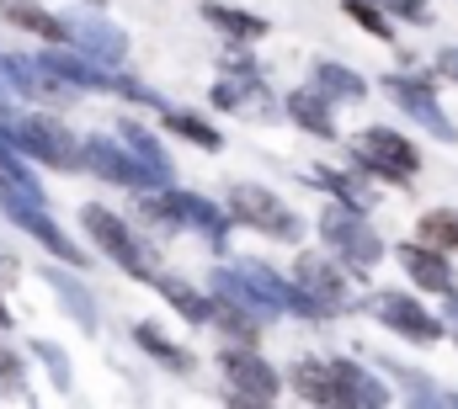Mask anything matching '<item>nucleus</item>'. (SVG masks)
Masks as SVG:
<instances>
[{"instance_id": "393cba45", "label": "nucleus", "mask_w": 458, "mask_h": 409, "mask_svg": "<svg viewBox=\"0 0 458 409\" xmlns=\"http://www.w3.org/2000/svg\"><path fill=\"white\" fill-rule=\"evenodd\" d=\"M342 11L352 16V21H362V27H368L378 43H394V27H389V16H384L373 0H342Z\"/></svg>"}, {"instance_id": "412c9836", "label": "nucleus", "mask_w": 458, "mask_h": 409, "mask_svg": "<svg viewBox=\"0 0 458 409\" xmlns=\"http://www.w3.org/2000/svg\"><path fill=\"white\" fill-rule=\"evenodd\" d=\"M70 43H81L91 59H102V64H113L117 54H123V38L107 32V27H70Z\"/></svg>"}, {"instance_id": "a211bd4d", "label": "nucleus", "mask_w": 458, "mask_h": 409, "mask_svg": "<svg viewBox=\"0 0 458 409\" xmlns=\"http://www.w3.org/2000/svg\"><path fill=\"white\" fill-rule=\"evenodd\" d=\"M133 340H139V346H144V351H149L155 362H165L171 372H182V378H187V372L198 367V362H192V351H182V346H171V340H165V335H160L155 324H133Z\"/></svg>"}, {"instance_id": "aec40b11", "label": "nucleus", "mask_w": 458, "mask_h": 409, "mask_svg": "<svg viewBox=\"0 0 458 409\" xmlns=\"http://www.w3.org/2000/svg\"><path fill=\"white\" fill-rule=\"evenodd\" d=\"M416 239H427V245H437V250H458V207H432V213H421V223H416Z\"/></svg>"}, {"instance_id": "c756f323", "label": "nucleus", "mask_w": 458, "mask_h": 409, "mask_svg": "<svg viewBox=\"0 0 458 409\" xmlns=\"http://www.w3.org/2000/svg\"><path fill=\"white\" fill-rule=\"evenodd\" d=\"M0 324H11V313H5V304H0Z\"/></svg>"}, {"instance_id": "6ab92c4d", "label": "nucleus", "mask_w": 458, "mask_h": 409, "mask_svg": "<svg viewBox=\"0 0 458 409\" xmlns=\"http://www.w3.org/2000/svg\"><path fill=\"white\" fill-rule=\"evenodd\" d=\"M315 86H320L331 102H357V96H368V86H362L346 64H331V59H320V64H315Z\"/></svg>"}, {"instance_id": "9d476101", "label": "nucleus", "mask_w": 458, "mask_h": 409, "mask_svg": "<svg viewBox=\"0 0 458 409\" xmlns=\"http://www.w3.org/2000/svg\"><path fill=\"white\" fill-rule=\"evenodd\" d=\"M293 282L315 298V304L326 308V313H336L346 308V271L336 266V255H320V250H304L299 261H293Z\"/></svg>"}, {"instance_id": "f257e3e1", "label": "nucleus", "mask_w": 458, "mask_h": 409, "mask_svg": "<svg viewBox=\"0 0 458 409\" xmlns=\"http://www.w3.org/2000/svg\"><path fill=\"white\" fill-rule=\"evenodd\" d=\"M352 165H357L362 176H373V181L405 187V181H416V171H421V149H416L405 133H394V128H362V133L352 138Z\"/></svg>"}, {"instance_id": "ddd939ff", "label": "nucleus", "mask_w": 458, "mask_h": 409, "mask_svg": "<svg viewBox=\"0 0 458 409\" xmlns=\"http://www.w3.org/2000/svg\"><path fill=\"white\" fill-rule=\"evenodd\" d=\"M288 117H293L299 128H310L315 138H336V117H331V96H326L320 86H304V91H293V96H288Z\"/></svg>"}, {"instance_id": "7ed1b4c3", "label": "nucleus", "mask_w": 458, "mask_h": 409, "mask_svg": "<svg viewBox=\"0 0 458 409\" xmlns=\"http://www.w3.org/2000/svg\"><path fill=\"white\" fill-rule=\"evenodd\" d=\"M320 234H326V245L336 250V261H346L352 271H368V266L384 261V239L373 234V223L362 218V207L331 203L320 213Z\"/></svg>"}, {"instance_id": "4be33fe9", "label": "nucleus", "mask_w": 458, "mask_h": 409, "mask_svg": "<svg viewBox=\"0 0 458 409\" xmlns=\"http://www.w3.org/2000/svg\"><path fill=\"white\" fill-rule=\"evenodd\" d=\"M160 122H165L171 133H182V138H192L198 149H219V144H225V138H219V128H208L203 117H187V112H165Z\"/></svg>"}, {"instance_id": "1a4fd4ad", "label": "nucleus", "mask_w": 458, "mask_h": 409, "mask_svg": "<svg viewBox=\"0 0 458 409\" xmlns=\"http://www.w3.org/2000/svg\"><path fill=\"white\" fill-rule=\"evenodd\" d=\"M81 165H91L97 176H107L117 187H171L149 160H128L117 144H107V138H86V144H81Z\"/></svg>"}, {"instance_id": "5701e85b", "label": "nucleus", "mask_w": 458, "mask_h": 409, "mask_svg": "<svg viewBox=\"0 0 458 409\" xmlns=\"http://www.w3.org/2000/svg\"><path fill=\"white\" fill-rule=\"evenodd\" d=\"M389 372L411 388V399H421V405H458V394H448V388H437V383H427V372H411V367H394L389 362Z\"/></svg>"}, {"instance_id": "20e7f679", "label": "nucleus", "mask_w": 458, "mask_h": 409, "mask_svg": "<svg viewBox=\"0 0 458 409\" xmlns=\"http://www.w3.org/2000/svg\"><path fill=\"white\" fill-rule=\"evenodd\" d=\"M229 218L245 223V229H256V234H267V239H283V245H293V239L304 234V218H299L293 207L283 203L277 192L250 187V181L229 187Z\"/></svg>"}, {"instance_id": "4468645a", "label": "nucleus", "mask_w": 458, "mask_h": 409, "mask_svg": "<svg viewBox=\"0 0 458 409\" xmlns=\"http://www.w3.org/2000/svg\"><path fill=\"white\" fill-rule=\"evenodd\" d=\"M0 16L5 21H16V27H27L32 38H43V43H70V21H59V16H48L43 5H32V0H0Z\"/></svg>"}, {"instance_id": "bb28decb", "label": "nucleus", "mask_w": 458, "mask_h": 409, "mask_svg": "<svg viewBox=\"0 0 458 409\" xmlns=\"http://www.w3.org/2000/svg\"><path fill=\"white\" fill-rule=\"evenodd\" d=\"M437 75H443V80H454V86H458V43H448V48H437Z\"/></svg>"}, {"instance_id": "9b49d317", "label": "nucleus", "mask_w": 458, "mask_h": 409, "mask_svg": "<svg viewBox=\"0 0 458 409\" xmlns=\"http://www.w3.org/2000/svg\"><path fill=\"white\" fill-rule=\"evenodd\" d=\"M394 255H400L405 277H411L421 293H437V298H443V293H454V288H458L448 250H437V245H427V239H411V245H400Z\"/></svg>"}, {"instance_id": "f03ea898", "label": "nucleus", "mask_w": 458, "mask_h": 409, "mask_svg": "<svg viewBox=\"0 0 458 409\" xmlns=\"http://www.w3.org/2000/svg\"><path fill=\"white\" fill-rule=\"evenodd\" d=\"M81 223H86V234L97 239V250H102L107 261H117L128 277H144V282H155V271H160V266H155L149 245H144V239H139V234H133V229L117 218V213H107L102 203H86V207H81Z\"/></svg>"}, {"instance_id": "6e6552de", "label": "nucleus", "mask_w": 458, "mask_h": 409, "mask_svg": "<svg viewBox=\"0 0 458 409\" xmlns=\"http://www.w3.org/2000/svg\"><path fill=\"white\" fill-rule=\"evenodd\" d=\"M373 313H378V324L384 330H394V335H405V340H416V346H437L448 330H443V319L437 313H427V308L416 304L411 293H373Z\"/></svg>"}, {"instance_id": "2eb2a0df", "label": "nucleus", "mask_w": 458, "mask_h": 409, "mask_svg": "<svg viewBox=\"0 0 458 409\" xmlns=\"http://www.w3.org/2000/svg\"><path fill=\"white\" fill-rule=\"evenodd\" d=\"M203 21L219 27L229 43H256V38H267V16H256V11H234V5H219V0H203Z\"/></svg>"}, {"instance_id": "39448f33", "label": "nucleus", "mask_w": 458, "mask_h": 409, "mask_svg": "<svg viewBox=\"0 0 458 409\" xmlns=\"http://www.w3.org/2000/svg\"><path fill=\"white\" fill-rule=\"evenodd\" d=\"M5 128H11V138H16V149H21V154H38V165L81 171V144H75V133H70L59 117L38 112V117H11Z\"/></svg>"}, {"instance_id": "a878e982", "label": "nucleus", "mask_w": 458, "mask_h": 409, "mask_svg": "<svg viewBox=\"0 0 458 409\" xmlns=\"http://www.w3.org/2000/svg\"><path fill=\"white\" fill-rule=\"evenodd\" d=\"M0 399H27V367L5 346H0Z\"/></svg>"}, {"instance_id": "b1692460", "label": "nucleus", "mask_w": 458, "mask_h": 409, "mask_svg": "<svg viewBox=\"0 0 458 409\" xmlns=\"http://www.w3.org/2000/svg\"><path fill=\"white\" fill-rule=\"evenodd\" d=\"M123 138H128V144L139 149V160H149V165H155V171H160V176L171 181V154H165V149H160V144H155V138H149V133H144L139 122H128V117H123Z\"/></svg>"}, {"instance_id": "423d86ee", "label": "nucleus", "mask_w": 458, "mask_h": 409, "mask_svg": "<svg viewBox=\"0 0 458 409\" xmlns=\"http://www.w3.org/2000/svg\"><path fill=\"white\" fill-rule=\"evenodd\" d=\"M219 372H225V394L234 405H272V399H283V378L256 356V346L219 351Z\"/></svg>"}, {"instance_id": "c85d7f7f", "label": "nucleus", "mask_w": 458, "mask_h": 409, "mask_svg": "<svg viewBox=\"0 0 458 409\" xmlns=\"http://www.w3.org/2000/svg\"><path fill=\"white\" fill-rule=\"evenodd\" d=\"M443 313L458 324V288H454V293H443Z\"/></svg>"}, {"instance_id": "f3484780", "label": "nucleus", "mask_w": 458, "mask_h": 409, "mask_svg": "<svg viewBox=\"0 0 458 409\" xmlns=\"http://www.w3.org/2000/svg\"><path fill=\"white\" fill-rule=\"evenodd\" d=\"M155 288L176 304V313L187 319V324H208L214 319V298L208 293H198V288H187L182 277H165V271H155Z\"/></svg>"}, {"instance_id": "cd10ccee", "label": "nucleus", "mask_w": 458, "mask_h": 409, "mask_svg": "<svg viewBox=\"0 0 458 409\" xmlns=\"http://www.w3.org/2000/svg\"><path fill=\"white\" fill-rule=\"evenodd\" d=\"M384 5H394V11L411 16V21H427V0H384Z\"/></svg>"}, {"instance_id": "dca6fc26", "label": "nucleus", "mask_w": 458, "mask_h": 409, "mask_svg": "<svg viewBox=\"0 0 458 409\" xmlns=\"http://www.w3.org/2000/svg\"><path fill=\"white\" fill-rule=\"evenodd\" d=\"M331 367H336V388H342V405H389V388H384L378 378H368L357 362H346V356H331Z\"/></svg>"}, {"instance_id": "0eeeda50", "label": "nucleus", "mask_w": 458, "mask_h": 409, "mask_svg": "<svg viewBox=\"0 0 458 409\" xmlns=\"http://www.w3.org/2000/svg\"><path fill=\"white\" fill-rule=\"evenodd\" d=\"M384 96L400 106L405 117H416L427 133H437L443 144H458V128L448 122V112L437 106V80H427V75H384Z\"/></svg>"}, {"instance_id": "f8f14e48", "label": "nucleus", "mask_w": 458, "mask_h": 409, "mask_svg": "<svg viewBox=\"0 0 458 409\" xmlns=\"http://www.w3.org/2000/svg\"><path fill=\"white\" fill-rule=\"evenodd\" d=\"M288 383H293V394L310 399V405H342L336 367H331L326 356H299V362L288 367Z\"/></svg>"}]
</instances>
